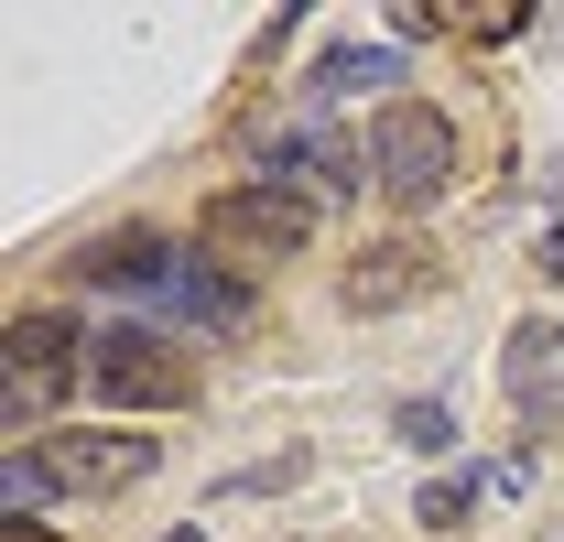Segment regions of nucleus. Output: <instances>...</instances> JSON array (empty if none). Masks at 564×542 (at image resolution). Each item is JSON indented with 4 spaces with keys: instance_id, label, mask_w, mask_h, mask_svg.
<instances>
[{
    "instance_id": "0eeeda50",
    "label": "nucleus",
    "mask_w": 564,
    "mask_h": 542,
    "mask_svg": "<svg viewBox=\"0 0 564 542\" xmlns=\"http://www.w3.org/2000/svg\"><path fill=\"white\" fill-rule=\"evenodd\" d=\"M76 282H98V293H163L174 304V282H185V250L174 239H152V228H120V239H98V250H76Z\"/></svg>"
},
{
    "instance_id": "f257e3e1",
    "label": "nucleus",
    "mask_w": 564,
    "mask_h": 542,
    "mask_svg": "<svg viewBox=\"0 0 564 542\" xmlns=\"http://www.w3.org/2000/svg\"><path fill=\"white\" fill-rule=\"evenodd\" d=\"M87 391L109 412H185L196 402V358L163 337V326H131L120 315V326L87 337Z\"/></svg>"
},
{
    "instance_id": "20e7f679",
    "label": "nucleus",
    "mask_w": 564,
    "mask_h": 542,
    "mask_svg": "<svg viewBox=\"0 0 564 542\" xmlns=\"http://www.w3.org/2000/svg\"><path fill=\"white\" fill-rule=\"evenodd\" d=\"M196 239L207 250H239V261H293L315 239V196H282V185H228V196L196 206Z\"/></svg>"
},
{
    "instance_id": "ddd939ff",
    "label": "nucleus",
    "mask_w": 564,
    "mask_h": 542,
    "mask_svg": "<svg viewBox=\"0 0 564 542\" xmlns=\"http://www.w3.org/2000/svg\"><path fill=\"white\" fill-rule=\"evenodd\" d=\"M391 423H402V445H423V456H445V445H456V412H445V402H402Z\"/></svg>"
},
{
    "instance_id": "f8f14e48",
    "label": "nucleus",
    "mask_w": 564,
    "mask_h": 542,
    "mask_svg": "<svg viewBox=\"0 0 564 542\" xmlns=\"http://www.w3.org/2000/svg\"><path fill=\"white\" fill-rule=\"evenodd\" d=\"M293 477H304V445H282V456H261V467L217 477V499H261V488H293Z\"/></svg>"
},
{
    "instance_id": "4468645a",
    "label": "nucleus",
    "mask_w": 564,
    "mask_h": 542,
    "mask_svg": "<svg viewBox=\"0 0 564 542\" xmlns=\"http://www.w3.org/2000/svg\"><path fill=\"white\" fill-rule=\"evenodd\" d=\"M445 22H456L467 44H510V33H521L532 11H521V0H489V11H445Z\"/></svg>"
},
{
    "instance_id": "f03ea898",
    "label": "nucleus",
    "mask_w": 564,
    "mask_h": 542,
    "mask_svg": "<svg viewBox=\"0 0 564 542\" xmlns=\"http://www.w3.org/2000/svg\"><path fill=\"white\" fill-rule=\"evenodd\" d=\"M369 185L391 206H434L456 185V120H445L434 98H391V109L369 120Z\"/></svg>"
},
{
    "instance_id": "6e6552de",
    "label": "nucleus",
    "mask_w": 564,
    "mask_h": 542,
    "mask_svg": "<svg viewBox=\"0 0 564 542\" xmlns=\"http://www.w3.org/2000/svg\"><path fill=\"white\" fill-rule=\"evenodd\" d=\"M174 315H185V326H207V337H228V326L250 315V282H228V271L196 250V261H185V282H174Z\"/></svg>"
},
{
    "instance_id": "1a4fd4ad",
    "label": "nucleus",
    "mask_w": 564,
    "mask_h": 542,
    "mask_svg": "<svg viewBox=\"0 0 564 542\" xmlns=\"http://www.w3.org/2000/svg\"><path fill=\"white\" fill-rule=\"evenodd\" d=\"M478 499H489V467H456V477H434V488L413 499V521H423V532H456Z\"/></svg>"
},
{
    "instance_id": "423d86ee",
    "label": "nucleus",
    "mask_w": 564,
    "mask_h": 542,
    "mask_svg": "<svg viewBox=\"0 0 564 542\" xmlns=\"http://www.w3.org/2000/svg\"><path fill=\"white\" fill-rule=\"evenodd\" d=\"M434 282H445V250H434V239H380V250L348 261V315H402Z\"/></svg>"
},
{
    "instance_id": "dca6fc26",
    "label": "nucleus",
    "mask_w": 564,
    "mask_h": 542,
    "mask_svg": "<svg viewBox=\"0 0 564 542\" xmlns=\"http://www.w3.org/2000/svg\"><path fill=\"white\" fill-rule=\"evenodd\" d=\"M0 542H55V532H44V521H0Z\"/></svg>"
},
{
    "instance_id": "9d476101",
    "label": "nucleus",
    "mask_w": 564,
    "mask_h": 542,
    "mask_svg": "<svg viewBox=\"0 0 564 542\" xmlns=\"http://www.w3.org/2000/svg\"><path fill=\"white\" fill-rule=\"evenodd\" d=\"M380 76H402V55H358V44H337L304 87H315V98H358V87H380Z\"/></svg>"
},
{
    "instance_id": "9b49d317",
    "label": "nucleus",
    "mask_w": 564,
    "mask_h": 542,
    "mask_svg": "<svg viewBox=\"0 0 564 542\" xmlns=\"http://www.w3.org/2000/svg\"><path fill=\"white\" fill-rule=\"evenodd\" d=\"M44 499H55L44 456H11V467H0V521H44Z\"/></svg>"
},
{
    "instance_id": "39448f33",
    "label": "nucleus",
    "mask_w": 564,
    "mask_h": 542,
    "mask_svg": "<svg viewBox=\"0 0 564 542\" xmlns=\"http://www.w3.org/2000/svg\"><path fill=\"white\" fill-rule=\"evenodd\" d=\"M44 477L55 488H76V499H109V488H141L152 477V434H98V423H55L44 445Z\"/></svg>"
},
{
    "instance_id": "f3484780",
    "label": "nucleus",
    "mask_w": 564,
    "mask_h": 542,
    "mask_svg": "<svg viewBox=\"0 0 564 542\" xmlns=\"http://www.w3.org/2000/svg\"><path fill=\"white\" fill-rule=\"evenodd\" d=\"M163 542H207V532H196V521H185V532H163Z\"/></svg>"
},
{
    "instance_id": "7ed1b4c3",
    "label": "nucleus",
    "mask_w": 564,
    "mask_h": 542,
    "mask_svg": "<svg viewBox=\"0 0 564 542\" xmlns=\"http://www.w3.org/2000/svg\"><path fill=\"white\" fill-rule=\"evenodd\" d=\"M76 369H87V337L66 315H11L0 326V423H44L55 434V402L76 391Z\"/></svg>"
},
{
    "instance_id": "2eb2a0df",
    "label": "nucleus",
    "mask_w": 564,
    "mask_h": 542,
    "mask_svg": "<svg viewBox=\"0 0 564 542\" xmlns=\"http://www.w3.org/2000/svg\"><path fill=\"white\" fill-rule=\"evenodd\" d=\"M543 358H564V326H554V315H532V326L510 337V380H532Z\"/></svg>"
}]
</instances>
